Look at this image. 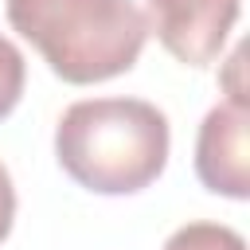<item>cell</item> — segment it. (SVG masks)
I'll use <instances>...</instances> for the list:
<instances>
[{
  "mask_svg": "<svg viewBox=\"0 0 250 250\" xmlns=\"http://www.w3.org/2000/svg\"><path fill=\"white\" fill-rule=\"evenodd\" d=\"M168 148V117L145 98H82L55 125L59 168L94 195L145 191L160 180Z\"/></svg>",
  "mask_w": 250,
  "mask_h": 250,
  "instance_id": "1",
  "label": "cell"
},
{
  "mask_svg": "<svg viewBox=\"0 0 250 250\" xmlns=\"http://www.w3.org/2000/svg\"><path fill=\"white\" fill-rule=\"evenodd\" d=\"M8 23L70 86L133 70L148 43V20L137 0H8Z\"/></svg>",
  "mask_w": 250,
  "mask_h": 250,
  "instance_id": "2",
  "label": "cell"
},
{
  "mask_svg": "<svg viewBox=\"0 0 250 250\" xmlns=\"http://www.w3.org/2000/svg\"><path fill=\"white\" fill-rule=\"evenodd\" d=\"M148 35L184 66H211L238 20L242 0H145Z\"/></svg>",
  "mask_w": 250,
  "mask_h": 250,
  "instance_id": "3",
  "label": "cell"
},
{
  "mask_svg": "<svg viewBox=\"0 0 250 250\" xmlns=\"http://www.w3.org/2000/svg\"><path fill=\"white\" fill-rule=\"evenodd\" d=\"M246 129H250L246 94L227 98V102L207 109V117L199 125V137H195V176L207 191L227 195V199H246L250 195Z\"/></svg>",
  "mask_w": 250,
  "mask_h": 250,
  "instance_id": "4",
  "label": "cell"
},
{
  "mask_svg": "<svg viewBox=\"0 0 250 250\" xmlns=\"http://www.w3.org/2000/svg\"><path fill=\"white\" fill-rule=\"evenodd\" d=\"M23 82H27V62H23V55H20V47H16L8 35H0V121L20 105Z\"/></svg>",
  "mask_w": 250,
  "mask_h": 250,
  "instance_id": "5",
  "label": "cell"
},
{
  "mask_svg": "<svg viewBox=\"0 0 250 250\" xmlns=\"http://www.w3.org/2000/svg\"><path fill=\"white\" fill-rule=\"evenodd\" d=\"M12 219H16V188H12L8 168L0 164V242L12 234Z\"/></svg>",
  "mask_w": 250,
  "mask_h": 250,
  "instance_id": "6",
  "label": "cell"
}]
</instances>
